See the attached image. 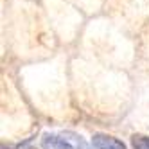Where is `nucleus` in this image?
<instances>
[{"label":"nucleus","instance_id":"obj_2","mask_svg":"<svg viewBox=\"0 0 149 149\" xmlns=\"http://www.w3.org/2000/svg\"><path fill=\"white\" fill-rule=\"evenodd\" d=\"M41 146H43L45 149H72L68 146V142L61 136V133L59 135H50V133L43 135V138H41Z\"/></svg>","mask_w":149,"mask_h":149},{"label":"nucleus","instance_id":"obj_3","mask_svg":"<svg viewBox=\"0 0 149 149\" xmlns=\"http://www.w3.org/2000/svg\"><path fill=\"white\" fill-rule=\"evenodd\" d=\"M61 136L68 142V146H70L72 149H90V146L86 144V140H84L81 135L74 133V131H63Z\"/></svg>","mask_w":149,"mask_h":149},{"label":"nucleus","instance_id":"obj_4","mask_svg":"<svg viewBox=\"0 0 149 149\" xmlns=\"http://www.w3.org/2000/svg\"><path fill=\"white\" fill-rule=\"evenodd\" d=\"M131 146H133V149H149V136L133 135L131 136Z\"/></svg>","mask_w":149,"mask_h":149},{"label":"nucleus","instance_id":"obj_1","mask_svg":"<svg viewBox=\"0 0 149 149\" xmlns=\"http://www.w3.org/2000/svg\"><path fill=\"white\" fill-rule=\"evenodd\" d=\"M92 146L95 149H126V146L117 140V138L110 136V135H104V133H97L93 135L92 138Z\"/></svg>","mask_w":149,"mask_h":149}]
</instances>
